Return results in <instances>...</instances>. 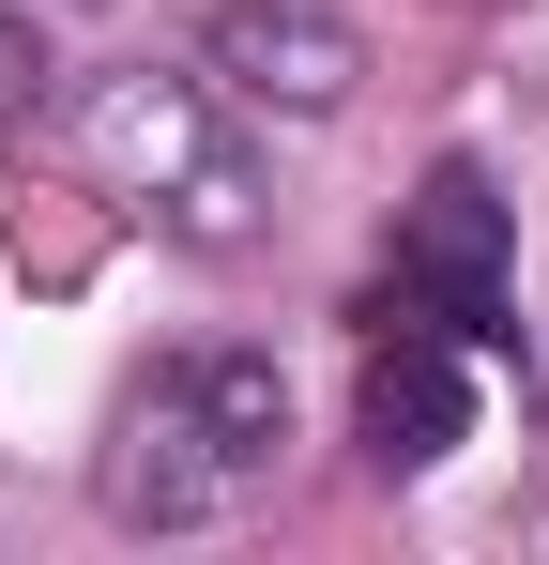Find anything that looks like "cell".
I'll return each mask as SVG.
<instances>
[{"mask_svg":"<svg viewBox=\"0 0 549 565\" xmlns=\"http://www.w3.org/2000/svg\"><path fill=\"white\" fill-rule=\"evenodd\" d=\"M15 77H31V62H15V31H0V107H15Z\"/></svg>","mask_w":549,"mask_h":565,"instance_id":"6","label":"cell"},{"mask_svg":"<svg viewBox=\"0 0 549 565\" xmlns=\"http://www.w3.org/2000/svg\"><path fill=\"white\" fill-rule=\"evenodd\" d=\"M366 321H443V337H504V199L488 169H428L397 214V260L366 290Z\"/></svg>","mask_w":549,"mask_h":565,"instance_id":"3","label":"cell"},{"mask_svg":"<svg viewBox=\"0 0 549 565\" xmlns=\"http://www.w3.org/2000/svg\"><path fill=\"white\" fill-rule=\"evenodd\" d=\"M352 444L381 473H428L473 444V367H458L443 321H366V367H352Z\"/></svg>","mask_w":549,"mask_h":565,"instance_id":"5","label":"cell"},{"mask_svg":"<svg viewBox=\"0 0 549 565\" xmlns=\"http://www.w3.org/2000/svg\"><path fill=\"white\" fill-rule=\"evenodd\" d=\"M77 153H92V184L122 199V214H153L183 245H245V230H260V169H245L229 122L183 93V77H153V62H122V77L77 93Z\"/></svg>","mask_w":549,"mask_h":565,"instance_id":"2","label":"cell"},{"mask_svg":"<svg viewBox=\"0 0 549 565\" xmlns=\"http://www.w3.org/2000/svg\"><path fill=\"white\" fill-rule=\"evenodd\" d=\"M198 62H214V93L290 107V122H336V107L366 93V31L336 15V0H214Z\"/></svg>","mask_w":549,"mask_h":565,"instance_id":"4","label":"cell"},{"mask_svg":"<svg viewBox=\"0 0 549 565\" xmlns=\"http://www.w3.org/2000/svg\"><path fill=\"white\" fill-rule=\"evenodd\" d=\"M274 444H290V382L260 352H169L153 382H122L92 489H107L122 535H198L274 473Z\"/></svg>","mask_w":549,"mask_h":565,"instance_id":"1","label":"cell"}]
</instances>
